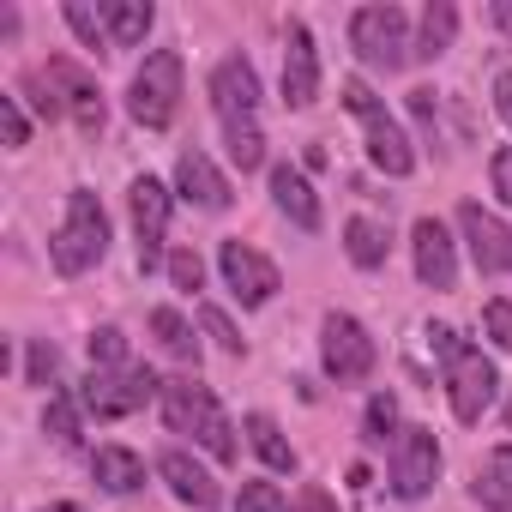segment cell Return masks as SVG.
I'll list each match as a JSON object with an SVG mask.
<instances>
[{"mask_svg": "<svg viewBox=\"0 0 512 512\" xmlns=\"http://www.w3.org/2000/svg\"><path fill=\"white\" fill-rule=\"evenodd\" d=\"M211 109L229 145V163L247 175L266 163V133H260V73H253L247 55H223L211 67Z\"/></svg>", "mask_w": 512, "mask_h": 512, "instance_id": "obj_1", "label": "cell"}, {"mask_svg": "<svg viewBox=\"0 0 512 512\" xmlns=\"http://www.w3.org/2000/svg\"><path fill=\"white\" fill-rule=\"evenodd\" d=\"M163 422H169V434L199 440L217 464H235V428H229L217 392H211L199 374H175V380H163Z\"/></svg>", "mask_w": 512, "mask_h": 512, "instance_id": "obj_2", "label": "cell"}, {"mask_svg": "<svg viewBox=\"0 0 512 512\" xmlns=\"http://www.w3.org/2000/svg\"><path fill=\"white\" fill-rule=\"evenodd\" d=\"M103 253H109V211L91 187H73L67 193V217L49 241V260L61 278H85L91 266H103Z\"/></svg>", "mask_w": 512, "mask_h": 512, "instance_id": "obj_3", "label": "cell"}, {"mask_svg": "<svg viewBox=\"0 0 512 512\" xmlns=\"http://www.w3.org/2000/svg\"><path fill=\"white\" fill-rule=\"evenodd\" d=\"M344 109L362 121V139H368V163L380 169V175H392V181H404V175H416V145L404 139V127L386 115V103L362 85V79H344Z\"/></svg>", "mask_w": 512, "mask_h": 512, "instance_id": "obj_4", "label": "cell"}, {"mask_svg": "<svg viewBox=\"0 0 512 512\" xmlns=\"http://www.w3.org/2000/svg\"><path fill=\"white\" fill-rule=\"evenodd\" d=\"M350 49H356L362 67H374V73H398L404 61H416V37H410L404 7H392V0L356 7V13H350Z\"/></svg>", "mask_w": 512, "mask_h": 512, "instance_id": "obj_5", "label": "cell"}, {"mask_svg": "<svg viewBox=\"0 0 512 512\" xmlns=\"http://www.w3.org/2000/svg\"><path fill=\"white\" fill-rule=\"evenodd\" d=\"M127 115L145 127V133H163L175 115H181V55L175 49H151L127 85Z\"/></svg>", "mask_w": 512, "mask_h": 512, "instance_id": "obj_6", "label": "cell"}, {"mask_svg": "<svg viewBox=\"0 0 512 512\" xmlns=\"http://www.w3.org/2000/svg\"><path fill=\"white\" fill-rule=\"evenodd\" d=\"M151 398H163V380H157L145 362H127V368H91L85 386H79V404H85V416H97V422H121V416L145 410Z\"/></svg>", "mask_w": 512, "mask_h": 512, "instance_id": "obj_7", "label": "cell"}, {"mask_svg": "<svg viewBox=\"0 0 512 512\" xmlns=\"http://www.w3.org/2000/svg\"><path fill=\"white\" fill-rule=\"evenodd\" d=\"M37 79L49 85V97H55V109L85 133V139H97L103 133V121H109V103H103V85H97V73H85L73 55H49L43 67H37Z\"/></svg>", "mask_w": 512, "mask_h": 512, "instance_id": "obj_8", "label": "cell"}, {"mask_svg": "<svg viewBox=\"0 0 512 512\" xmlns=\"http://www.w3.org/2000/svg\"><path fill=\"white\" fill-rule=\"evenodd\" d=\"M374 362H380V350H374L368 326H362L356 314L332 308V314L320 320V368H326V380H332V386H362V380L374 374Z\"/></svg>", "mask_w": 512, "mask_h": 512, "instance_id": "obj_9", "label": "cell"}, {"mask_svg": "<svg viewBox=\"0 0 512 512\" xmlns=\"http://www.w3.org/2000/svg\"><path fill=\"white\" fill-rule=\"evenodd\" d=\"M127 211H133V235H139V272H169V211H175V193L157 181V175H133L127 187Z\"/></svg>", "mask_w": 512, "mask_h": 512, "instance_id": "obj_10", "label": "cell"}, {"mask_svg": "<svg viewBox=\"0 0 512 512\" xmlns=\"http://www.w3.org/2000/svg\"><path fill=\"white\" fill-rule=\"evenodd\" d=\"M217 272H223V284H229V296H235L241 308H266V302L284 290V272H278L253 241H241V235L217 247Z\"/></svg>", "mask_w": 512, "mask_h": 512, "instance_id": "obj_11", "label": "cell"}, {"mask_svg": "<svg viewBox=\"0 0 512 512\" xmlns=\"http://www.w3.org/2000/svg\"><path fill=\"white\" fill-rule=\"evenodd\" d=\"M494 392H500V374H494V362H488L476 344H464V350L446 362V398H452V416H458L464 428H476V422L488 416Z\"/></svg>", "mask_w": 512, "mask_h": 512, "instance_id": "obj_12", "label": "cell"}, {"mask_svg": "<svg viewBox=\"0 0 512 512\" xmlns=\"http://www.w3.org/2000/svg\"><path fill=\"white\" fill-rule=\"evenodd\" d=\"M434 482H440V440H434V428L410 422L392 440V494L422 500V494H434Z\"/></svg>", "mask_w": 512, "mask_h": 512, "instance_id": "obj_13", "label": "cell"}, {"mask_svg": "<svg viewBox=\"0 0 512 512\" xmlns=\"http://www.w3.org/2000/svg\"><path fill=\"white\" fill-rule=\"evenodd\" d=\"M458 235H464L470 266H476L482 278H506V272H512V229H506L488 205L464 199V205H458Z\"/></svg>", "mask_w": 512, "mask_h": 512, "instance_id": "obj_14", "label": "cell"}, {"mask_svg": "<svg viewBox=\"0 0 512 512\" xmlns=\"http://www.w3.org/2000/svg\"><path fill=\"white\" fill-rule=\"evenodd\" d=\"M410 260H416V278L428 290H452L458 284V241L440 217H416L410 229Z\"/></svg>", "mask_w": 512, "mask_h": 512, "instance_id": "obj_15", "label": "cell"}, {"mask_svg": "<svg viewBox=\"0 0 512 512\" xmlns=\"http://www.w3.org/2000/svg\"><path fill=\"white\" fill-rule=\"evenodd\" d=\"M314 97H320V49H314V31L290 19L284 25V103L314 109Z\"/></svg>", "mask_w": 512, "mask_h": 512, "instance_id": "obj_16", "label": "cell"}, {"mask_svg": "<svg viewBox=\"0 0 512 512\" xmlns=\"http://www.w3.org/2000/svg\"><path fill=\"white\" fill-rule=\"evenodd\" d=\"M175 193L187 199V205H199V211H229V175L205 157V151H181L175 157Z\"/></svg>", "mask_w": 512, "mask_h": 512, "instance_id": "obj_17", "label": "cell"}, {"mask_svg": "<svg viewBox=\"0 0 512 512\" xmlns=\"http://www.w3.org/2000/svg\"><path fill=\"white\" fill-rule=\"evenodd\" d=\"M157 476L169 482V494L181 500V506H193V512H211V506H223V488H217V476L205 470V464H193L181 446H169L163 458H157Z\"/></svg>", "mask_w": 512, "mask_h": 512, "instance_id": "obj_18", "label": "cell"}, {"mask_svg": "<svg viewBox=\"0 0 512 512\" xmlns=\"http://www.w3.org/2000/svg\"><path fill=\"white\" fill-rule=\"evenodd\" d=\"M272 205L302 229V235H314L320 223H326V211H320V193L308 187V175L296 169V163H272Z\"/></svg>", "mask_w": 512, "mask_h": 512, "instance_id": "obj_19", "label": "cell"}, {"mask_svg": "<svg viewBox=\"0 0 512 512\" xmlns=\"http://www.w3.org/2000/svg\"><path fill=\"white\" fill-rule=\"evenodd\" d=\"M470 494H476L482 512H512V446L482 452V464L470 476Z\"/></svg>", "mask_w": 512, "mask_h": 512, "instance_id": "obj_20", "label": "cell"}, {"mask_svg": "<svg viewBox=\"0 0 512 512\" xmlns=\"http://www.w3.org/2000/svg\"><path fill=\"white\" fill-rule=\"evenodd\" d=\"M344 253H350V266L356 272H380L386 266V253H392V235H386V223L380 217H350L344 223Z\"/></svg>", "mask_w": 512, "mask_h": 512, "instance_id": "obj_21", "label": "cell"}, {"mask_svg": "<svg viewBox=\"0 0 512 512\" xmlns=\"http://www.w3.org/2000/svg\"><path fill=\"white\" fill-rule=\"evenodd\" d=\"M91 476H97L103 494H133L145 482V458L133 446H97L91 452Z\"/></svg>", "mask_w": 512, "mask_h": 512, "instance_id": "obj_22", "label": "cell"}, {"mask_svg": "<svg viewBox=\"0 0 512 512\" xmlns=\"http://www.w3.org/2000/svg\"><path fill=\"white\" fill-rule=\"evenodd\" d=\"M103 25H109V43L115 49H139L145 43V31L157 25V7L151 0H103Z\"/></svg>", "mask_w": 512, "mask_h": 512, "instance_id": "obj_23", "label": "cell"}, {"mask_svg": "<svg viewBox=\"0 0 512 512\" xmlns=\"http://www.w3.org/2000/svg\"><path fill=\"white\" fill-rule=\"evenodd\" d=\"M241 428H247V446L266 458V470H296V446L284 440L278 416H266V410H247V416H241Z\"/></svg>", "mask_w": 512, "mask_h": 512, "instance_id": "obj_24", "label": "cell"}, {"mask_svg": "<svg viewBox=\"0 0 512 512\" xmlns=\"http://www.w3.org/2000/svg\"><path fill=\"white\" fill-rule=\"evenodd\" d=\"M458 37V7L452 0H428L422 7V25H416V61H440Z\"/></svg>", "mask_w": 512, "mask_h": 512, "instance_id": "obj_25", "label": "cell"}, {"mask_svg": "<svg viewBox=\"0 0 512 512\" xmlns=\"http://www.w3.org/2000/svg\"><path fill=\"white\" fill-rule=\"evenodd\" d=\"M151 338L163 344V356H175V362L199 368V338H193V326H187V314H181V308H151Z\"/></svg>", "mask_w": 512, "mask_h": 512, "instance_id": "obj_26", "label": "cell"}, {"mask_svg": "<svg viewBox=\"0 0 512 512\" xmlns=\"http://www.w3.org/2000/svg\"><path fill=\"white\" fill-rule=\"evenodd\" d=\"M79 416H85V404L79 398H67V392H49V410H43V434L55 440V446H79Z\"/></svg>", "mask_w": 512, "mask_h": 512, "instance_id": "obj_27", "label": "cell"}, {"mask_svg": "<svg viewBox=\"0 0 512 512\" xmlns=\"http://www.w3.org/2000/svg\"><path fill=\"white\" fill-rule=\"evenodd\" d=\"M362 434H368V446H386V440L404 434V428H398V398H392V392H374V398H368V410H362Z\"/></svg>", "mask_w": 512, "mask_h": 512, "instance_id": "obj_28", "label": "cell"}, {"mask_svg": "<svg viewBox=\"0 0 512 512\" xmlns=\"http://www.w3.org/2000/svg\"><path fill=\"white\" fill-rule=\"evenodd\" d=\"M61 19L73 25V37H79L85 49H115V43H109V25H103V13H91L85 0H67V7H61Z\"/></svg>", "mask_w": 512, "mask_h": 512, "instance_id": "obj_29", "label": "cell"}, {"mask_svg": "<svg viewBox=\"0 0 512 512\" xmlns=\"http://www.w3.org/2000/svg\"><path fill=\"white\" fill-rule=\"evenodd\" d=\"M85 350H91V368H127V332L121 326H97L85 338Z\"/></svg>", "mask_w": 512, "mask_h": 512, "instance_id": "obj_30", "label": "cell"}, {"mask_svg": "<svg viewBox=\"0 0 512 512\" xmlns=\"http://www.w3.org/2000/svg\"><path fill=\"white\" fill-rule=\"evenodd\" d=\"M55 374H61V350L49 338H31L25 344V386H55Z\"/></svg>", "mask_w": 512, "mask_h": 512, "instance_id": "obj_31", "label": "cell"}, {"mask_svg": "<svg viewBox=\"0 0 512 512\" xmlns=\"http://www.w3.org/2000/svg\"><path fill=\"white\" fill-rule=\"evenodd\" d=\"M199 326H205V338H211L223 356H247V338L235 332V320H229L223 308H199Z\"/></svg>", "mask_w": 512, "mask_h": 512, "instance_id": "obj_32", "label": "cell"}, {"mask_svg": "<svg viewBox=\"0 0 512 512\" xmlns=\"http://www.w3.org/2000/svg\"><path fill=\"white\" fill-rule=\"evenodd\" d=\"M169 284L181 290V296H199V284H205V260L193 247H175L169 253Z\"/></svg>", "mask_w": 512, "mask_h": 512, "instance_id": "obj_33", "label": "cell"}, {"mask_svg": "<svg viewBox=\"0 0 512 512\" xmlns=\"http://www.w3.org/2000/svg\"><path fill=\"white\" fill-rule=\"evenodd\" d=\"M235 512H290V500H284V488H278V482H241Z\"/></svg>", "mask_w": 512, "mask_h": 512, "instance_id": "obj_34", "label": "cell"}, {"mask_svg": "<svg viewBox=\"0 0 512 512\" xmlns=\"http://www.w3.org/2000/svg\"><path fill=\"white\" fill-rule=\"evenodd\" d=\"M482 332H488V344H494V350H506V356H512V302H506V296H494V302L482 308Z\"/></svg>", "mask_w": 512, "mask_h": 512, "instance_id": "obj_35", "label": "cell"}, {"mask_svg": "<svg viewBox=\"0 0 512 512\" xmlns=\"http://www.w3.org/2000/svg\"><path fill=\"white\" fill-rule=\"evenodd\" d=\"M0 139H7V151H19V145L31 139V121H25L19 97H0Z\"/></svg>", "mask_w": 512, "mask_h": 512, "instance_id": "obj_36", "label": "cell"}, {"mask_svg": "<svg viewBox=\"0 0 512 512\" xmlns=\"http://www.w3.org/2000/svg\"><path fill=\"white\" fill-rule=\"evenodd\" d=\"M488 181H494V199L512 205V145H500V151L488 157Z\"/></svg>", "mask_w": 512, "mask_h": 512, "instance_id": "obj_37", "label": "cell"}, {"mask_svg": "<svg viewBox=\"0 0 512 512\" xmlns=\"http://www.w3.org/2000/svg\"><path fill=\"white\" fill-rule=\"evenodd\" d=\"M428 350H434V356H440V368H446V362L464 350V338H458L452 326H428Z\"/></svg>", "mask_w": 512, "mask_h": 512, "instance_id": "obj_38", "label": "cell"}, {"mask_svg": "<svg viewBox=\"0 0 512 512\" xmlns=\"http://www.w3.org/2000/svg\"><path fill=\"white\" fill-rule=\"evenodd\" d=\"M494 115L506 121V133H512V67H500L494 73Z\"/></svg>", "mask_w": 512, "mask_h": 512, "instance_id": "obj_39", "label": "cell"}, {"mask_svg": "<svg viewBox=\"0 0 512 512\" xmlns=\"http://www.w3.org/2000/svg\"><path fill=\"white\" fill-rule=\"evenodd\" d=\"M296 512H338V500H332L320 482H308V488L296 494Z\"/></svg>", "mask_w": 512, "mask_h": 512, "instance_id": "obj_40", "label": "cell"}, {"mask_svg": "<svg viewBox=\"0 0 512 512\" xmlns=\"http://www.w3.org/2000/svg\"><path fill=\"white\" fill-rule=\"evenodd\" d=\"M488 19H494V31H500V37H512V0H494Z\"/></svg>", "mask_w": 512, "mask_h": 512, "instance_id": "obj_41", "label": "cell"}, {"mask_svg": "<svg viewBox=\"0 0 512 512\" xmlns=\"http://www.w3.org/2000/svg\"><path fill=\"white\" fill-rule=\"evenodd\" d=\"M43 512H85L79 500H55V506H43Z\"/></svg>", "mask_w": 512, "mask_h": 512, "instance_id": "obj_42", "label": "cell"}]
</instances>
